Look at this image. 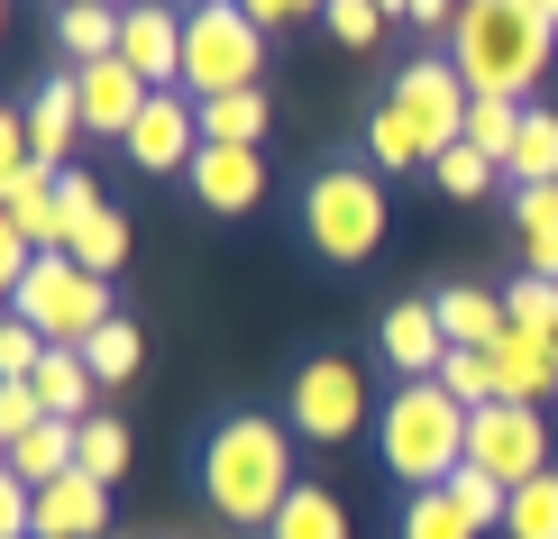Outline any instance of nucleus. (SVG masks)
Here are the masks:
<instances>
[{"mask_svg":"<svg viewBox=\"0 0 558 539\" xmlns=\"http://www.w3.org/2000/svg\"><path fill=\"white\" fill-rule=\"evenodd\" d=\"M83 366L101 375V384H129L137 366H147V330H137V320L120 311V320H101V330L83 339Z\"/></svg>","mask_w":558,"mask_h":539,"instance_id":"c756f323","label":"nucleus"},{"mask_svg":"<svg viewBox=\"0 0 558 539\" xmlns=\"http://www.w3.org/2000/svg\"><path fill=\"white\" fill-rule=\"evenodd\" d=\"M239 10H247V19H257V28L275 37V28H302V19H320L330 0H239Z\"/></svg>","mask_w":558,"mask_h":539,"instance_id":"79ce46f5","label":"nucleus"},{"mask_svg":"<svg viewBox=\"0 0 558 539\" xmlns=\"http://www.w3.org/2000/svg\"><path fill=\"white\" fill-rule=\"evenodd\" d=\"M320 28H330L348 56H366V46L385 37V10H376V0H330V10H320Z\"/></svg>","mask_w":558,"mask_h":539,"instance_id":"c9c22d12","label":"nucleus"},{"mask_svg":"<svg viewBox=\"0 0 558 539\" xmlns=\"http://www.w3.org/2000/svg\"><path fill=\"white\" fill-rule=\"evenodd\" d=\"M101 10H129V0H101Z\"/></svg>","mask_w":558,"mask_h":539,"instance_id":"de8ad7c7","label":"nucleus"},{"mask_svg":"<svg viewBox=\"0 0 558 539\" xmlns=\"http://www.w3.org/2000/svg\"><path fill=\"white\" fill-rule=\"evenodd\" d=\"M183 183H193V210L247 220V210L266 201V147H211V137H202L193 166H183Z\"/></svg>","mask_w":558,"mask_h":539,"instance_id":"9b49d317","label":"nucleus"},{"mask_svg":"<svg viewBox=\"0 0 558 539\" xmlns=\"http://www.w3.org/2000/svg\"><path fill=\"white\" fill-rule=\"evenodd\" d=\"M129 430H120V420H101V412H92V420H74V466H83V476L92 485H110V494H120V476H129Z\"/></svg>","mask_w":558,"mask_h":539,"instance_id":"c85d7f7f","label":"nucleus"},{"mask_svg":"<svg viewBox=\"0 0 558 539\" xmlns=\"http://www.w3.org/2000/svg\"><path fill=\"white\" fill-rule=\"evenodd\" d=\"M485 366H495V393L504 403H549L558 393V339H531L504 320V339L485 347Z\"/></svg>","mask_w":558,"mask_h":539,"instance_id":"dca6fc26","label":"nucleus"},{"mask_svg":"<svg viewBox=\"0 0 558 539\" xmlns=\"http://www.w3.org/2000/svg\"><path fill=\"white\" fill-rule=\"evenodd\" d=\"M504 320L531 339H558V284L549 274H522V284H504Z\"/></svg>","mask_w":558,"mask_h":539,"instance_id":"72a5a7b5","label":"nucleus"},{"mask_svg":"<svg viewBox=\"0 0 558 539\" xmlns=\"http://www.w3.org/2000/svg\"><path fill=\"white\" fill-rule=\"evenodd\" d=\"M522 110L531 101H468V137H458V147H476L485 166L504 174V156H513V137H522Z\"/></svg>","mask_w":558,"mask_h":539,"instance_id":"7c9ffc66","label":"nucleus"},{"mask_svg":"<svg viewBox=\"0 0 558 539\" xmlns=\"http://www.w3.org/2000/svg\"><path fill=\"white\" fill-rule=\"evenodd\" d=\"M28 266H37V247L10 229V210H0V302H19V284H28Z\"/></svg>","mask_w":558,"mask_h":539,"instance_id":"a19ab883","label":"nucleus"},{"mask_svg":"<svg viewBox=\"0 0 558 539\" xmlns=\"http://www.w3.org/2000/svg\"><path fill=\"white\" fill-rule=\"evenodd\" d=\"M468 466L495 476L504 494L531 485V476H549V420H541V403H485V412H468Z\"/></svg>","mask_w":558,"mask_h":539,"instance_id":"6e6552de","label":"nucleus"},{"mask_svg":"<svg viewBox=\"0 0 558 539\" xmlns=\"http://www.w3.org/2000/svg\"><path fill=\"white\" fill-rule=\"evenodd\" d=\"M266 83V28L239 10V0H202L183 10V83L193 101H220V91H247Z\"/></svg>","mask_w":558,"mask_h":539,"instance_id":"39448f33","label":"nucleus"},{"mask_svg":"<svg viewBox=\"0 0 558 539\" xmlns=\"http://www.w3.org/2000/svg\"><path fill=\"white\" fill-rule=\"evenodd\" d=\"M46 357H56V347H46L19 311H0V384H37V366H46Z\"/></svg>","mask_w":558,"mask_h":539,"instance_id":"f704fd0d","label":"nucleus"},{"mask_svg":"<svg viewBox=\"0 0 558 539\" xmlns=\"http://www.w3.org/2000/svg\"><path fill=\"white\" fill-rule=\"evenodd\" d=\"M56 56L64 64L120 56V10H101V0H64V10H56Z\"/></svg>","mask_w":558,"mask_h":539,"instance_id":"5701e85b","label":"nucleus"},{"mask_svg":"<svg viewBox=\"0 0 558 539\" xmlns=\"http://www.w3.org/2000/svg\"><path fill=\"white\" fill-rule=\"evenodd\" d=\"M0 210H10V229H19V238H28L37 256H56L64 238H74V220H64V201H56V174H28V183H19V193L10 201H0Z\"/></svg>","mask_w":558,"mask_h":539,"instance_id":"aec40b11","label":"nucleus"},{"mask_svg":"<svg viewBox=\"0 0 558 539\" xmlns=\"http://www.w3.org/2000/svg\"><path fill=\"white\" fill-rule=\"evenodd\" d=\"M430 183H439L449 201H485V183H495V166H485L476 147H449V156L430 166Z\"/></svg>","mask_w":558,"mask_h":539,"instance_id":"4c0bfd02","label":"nucleus"},{"mask_svg":"<svg viewBox=\"0 0 558 539\" xmlns=\"http://www.w3.org/2000/svg\"><path fill=\"white\" fill-rule=\"evenodd\" d=\"M0 37H10V0H0Z\"/></svg>","mask_w":558,"mask_h":539,"instance_id":"a18cd8bd","label":"nucleus"},{"mask_svg":"<svg viewBox=\"0 0 558 539\" xmlns=\"http://www.w3.org/2000/svg\"><path fill=\"white\" fill-rule=\"evenodd\" d=\"M174 10H202V0H174Z\"/></svg>","mask_w":558,"mask_h":539,"instance_id":"49530a36","label":"nucleus"},{"mask_svg":"<svg viewBox=\"0 0 558 539\" xmlns=\"http://www.w3.org/2000/svg\"><path fill=\"white\" fill-rule=\"evenodd\" d=\"M504 539H558V476L513 485V503H504Z\"/></svg>","mask_w":558,"mask_h":539,"instance_id":"2f4dec72","label":"nucleus"},{"mask_svg":"<svg viewBox=\"0 0 558 539\" xmlns=\"http://www.w3.org/2000/svg\"><path fill=\"white\" fill-rule=\"evenodd\" d=\"M19 320H28V330L46 339V347H83L92 330H101V320H120V302H110V284L101 274H83L74 256H37L28 266V284H19V302H10Z\"/></svg>","mask_w":558,"mask_h":539,"instance_id":"423d86ee","label":"nucleus"},{"mask_svg":"<svg viewBox=\"0 0 558 539\" xmlns=\"http://www.w3.org/2000/svg\"><path fill=\"white\" fill-rule=\"evenodd\" d=\"M120 147H129L137 174H183V166H193V147H202L193 91H147V110H137V128L120 137Z\"/></svg>","mask_w":558,"mask_h":539,"instance_id":"f8f14e48","label":"nucleus"},{"mask_svg":"<svg viewBox=\"0 0 558 539\" xmlns=\"http://www.w3.org/2000/svg\"><path fill=\"white\" fill-rule=\"evenodd\" d=\"M37 174V147H28V110H0V201Z\"/></svg>","mask_w":558,"mask_h":539,"instance_id":"e433bc0d","label":"nucleus"},{"mask_svg":"<svg viewBox=\"0 0 558 539\" xmlns=\"http://www.w3.org/2000/svg\"><path fill=\"white\" fill-rule=\"evenodd\" d=\"M439 393H449L458 412L504 403V393H495V366H485V347H449V366H439Z\"/></svg>","mask_w":558,"mask_h":539,"instance_id":"473e14b6","label":"nucleus"},{"mask_svg":"<svg viewBox=\"0 0 558 539\" xmlns=\"http://www.w3.org/2000/svg\"><path fill=\"white\" fill-rule=\"evenodd\" d=\"M385 101H393L412 128L430 137V166H439V156H449L458 137H468V101H476V91L458 83V64H449V56H412L403 74H393V91H385Z\"/></svg>","mask_w":558,"mask_h":539,"instance_id":"9d476101","label":"nucleus"},{"mask_svg":"<svg viewBox=\"0 0 558 539\" xmlns=\"http://www.w3.org/2000/svg\"><path fill=\"white\" fill-rule=\"evenodd\" d=\"M266 539H357V522H348V503L330 485H293V503L266 522Z\"/></svg>","mask_w":558,"mask_h":539,"instance_id":"b1692460","label":"nucleus"},{"mask_svg":"<svg viewBox=\"0 0 558 539\" xmlns=\"http://www.w3.org/2000/svg\"><path fill=\"white\" fill-rule=\"evenodd\" d=\"M293 439H320V449H348L357 430H376V403H366V375L348 357H302L293 393H284Z\"/></svg>","mask_w":558,"mask_h":539,"instance_id":"0eeeda50","label":"nucleus"},{"mask_svg":"<svg viewBox=\"0 0 558 539\" xmlns=\"http://www.w3.org/2000/svg\"><path fill=\"white\" fill-rule=\"evenodd\" d=\"M202 503L239 530H266L275 512L293 503V420H266V412H220L211 439H202Z\"/></svg>","mask_w":558,"mask_h":539,"instance_id":"f257e3e1","label":"nucleus"},{"mask_svg":"<svg viewBox=\"0 0 558 539\" xmlns=\"http://www.w3.org/2000/svg\"><path fill=\"white\" fill-rule=\"evenodd\" d=\"M302 247L320 266H366L385 247V174L376 166H320L302 183Z\"/></svg>","mask_w":558,"mask_h":539,"instance_id":"20e7f679","label":"nucleus"},{"mask_svg":"<svg viewBox=\"0 0 558 539\" xmlns=\"http://www.w3.org/2000/svg\"><path fill=\"white\" fill-rule=\"evenodd\" d=\"M101 522H110V485H92L83 466L37 485V539H101Z\"/></svg>","mask_w":558,"mask_h":539,"instance_id":"a211bd4d","label":"nucleus"},{"mask_svg":"<svg viewBox=\"0 0 558 539\" xmlns=\"http://www.w3.org/2000/svg\"><path fill=\"white\" fill-rule=\"evenodd\" d=\"M0 457H10V476H19V485L37 494V485L74 476V420H37V430H28V439H10Z\"/></svg>","mask_w":558,"mask_h":539,"instance_id":"4be33fe9","label":"nucleus"},{"mask_svg":"<svg viewBox=\"0 0 558 539\" xmlns=\"http://www.w3.org/2000/svg\"><path fill=\"white\" fill-rule=\"evenodd\" d=\"M46 420V403H37V384H0V449H10V439H28Z\"/></svg>","mask_w":558,"mask_h":539,"instance_id":"ea45409f","label":"nucleus"},{"mask_svg":"<svg viewBox=\"0 0 558 539\" xmlns=\"http://www.w3.org/2000/svg\"><path fill=\"white\" fill-rule=\"evenodd\" d=\"M366 166L376 174H412V166H430V137L412 128L393 101H376V120H366Z\"/></svg>","mask_w":558,"mask_h":539,"instance_id":"bb28decb","label":"nucleus"},{"mask_svg":"<svg viewBox=\"0 0 558 539\" xmlns=\"http://www.w3.org/2000/svg\"><path fill=\"white\" fill-rule=\"evenodd\" d=\"M513 238H522V274H549L558 284V183L513 193Z\"/></svg>","mask_w":558,"mask_h":539,"instance_id":"412c9836","label":"nucleus"},{"mask_svg":"<svg viewBox=\"0 0 558 539\" xmlns=\"http://www.w3.org/2000/svg\"><path fill=\"white\" fill-rule=\"evenodd\" d=\"M504 174H513V193L558 183V110H522V137H513V156H504Z\"/></svg>","mask_w":558,"mask_h":539,"instance_id":"cd10ccee","label":"nucleus"},{"mask_svg":"<svg viewBox=\"0 0 558 539\" xmlns=\"http://www.w3.org/2000/svg\"><path fill=\"white\" fill-rule=\"evenodd\" d=\"M430 311L449 330V347H495L504 339V293H485V284H439Z\"/></svg>","mask_w":558,"mask_h":539,"instance_id":"6ab92c4d","label":"nucleus"},{"mask_svg":"<svg viewBox=\"0 0 558 539\" xmlns=\"http://www.w3.org/2000/svg\"><path fill=\"white\" fill-rule=\"evenodd\" d=\"M376 357L403 375V384H430L439 366H449V330H439V311H430V293H412V302H393V311L376 320Z\"/></svg>","mask_w":558,"mask_h":539,"instance_id":"ddd939ff","label":"nucleus"},{"mask_svg":"<svg viewBox=\"0 0 558 539\" xmlns=\"http://www.w3.org/2000/svg\"><path fill=\"white\" fill-rule=\"evenodd\" d=\"M376 457H385V476L403 485V494H430V485H449L458 466H468V412L439 393V375L430 384H403L376 412Z\"/></svg>","mask_w":558,"mask_h":539,"instance_id":"7ed1b4c3","label":"nucleus"},{"mask_svg":"<svg viewBox=\"0 0 558 539\" xmlns=\"http://www.w3.org/2000/svg\"><path fill=\"white\" fill-rule=\"evenodd\" d=\"M549 46H558V28L531 0H468L449 28V64L476 101H531V83L549 74Z\"/></svg>","mask_w":558,"mask_h":539,"instance_id":"f03ea898","label":"nucleus"},{"mask_svg":"<svg viewBox=\"0 0 558 539\" xmlns=\"http://www.w3.org/2000/svg\"><path fill=\"white\" fill-rule=\"evenodd\" d=\"M504 485L476 476V466H458L449 485H430V494H403V522H393V539H485L504 530Z\"/></svg>","mask_w":558,"mask_h":539,"instance_id":"1a4fd4ad","label":"nucleus"},{"mask_svg":"<svg viewBox=\"0 0 558 539\" xmlns=\"http://www.w3.org/2000/svg\"><path fill=\"white\" fill-rule=\"evenodd\" d=\"M531 10H541V19H549V28H558V0H531Z\"/></svg>","mask_w":558,"mask_h":539,"instance_id":"c03bdc74","label":"nucleus"},{"mask_svg":"<svg viewBox=\"0 0 558 539\" xmlns=\"http://www.w3.org/2000/svg\"><path fill=\"white\" fill-rule=\"evenodd\" d=\"M0 539H37V494L10 476V457H0Z\"/></svg>","mask_w":558,"mask_h":539,"instance_id":"58836bf2","label":"nucleus"},{"mask_svg":"<svg viewBox=\"0 0 558 539\" xmlns=\"http://www.w3.org/2000/svg\"><path fill=\"white\" fill-rule=\"evenodd\" d=\"M74 137H83V101H74V64H64V74H46V83L28 91V147H37L46 174H64Z\"/></svg>","mask_w":558,"mask_h":539,"instance_id":"f3484780","label":"nucleus"},{"mask_svg":"<svg viewBox=\"0 0 558 539\" xmlns=\"http://www.w3.org/2000/svg\"><path fill=\"white\" fill-rule=\"evenodd\" d=\"M120 64H137L156 91L183 83V10L174 0H129L120 10Z\"/></svg>","mask_w":558,"mask_h":539,"instance_id":"4468645a","label":"nucleus"},{"mask_svg":"<svg viewBox=\"0 0 558 539\" xmlns=\"http://www.w3.org/2000/svg\"><path fill=\"white\" fill-rule=\"evenodd\" d=\"M376 10H385V19H412V0H376Z\"/></svg>","mask_w":558,"mask_h":539,"instance_id":"37998d69","label":"nucleus"},{"mask_svg":"<svg viewBox=\"0 0 558 539\" xmlns=\"http://www.w3.org/2000/svg\"><path fill=\"white\" fill-rule=\"evenodd\" d=\"M193 110H202V137H211V147H257V137H266V120H275L266 83L220 91V101H193Z\"/></svg>","mask_w":558,"mask_h":539,"instance_id":"393cba45","label":"nucleus"},{"mask_svg":"<svg viewBox=\"0 0 558 539\" xmlns=\"http://www.w3.org/2000/svg\"><path fill=\"white\" fill-rule=\"evenodd\" d=\"M147 74L120 56H101V64H74V101H83V137H129L137 128V110H147Z\"/></svg>","mask_w":558,"mask_h":539,"instance_id":"2eb2a0df","label":"nucleus"},{"mask_svg":"<svg viewBox=\"0 0 558 539\" xmlns=\"http://www.w3.org/2000/svg\"><path fill=\"white\" fill-rule=\"evenodd\" d=\"M92 384H101V375L83 366V347H56V357L37 366V403H46V420H92Z\"/></svg>","mask_w":558,"mask_h":539,"instance_id":"a878e982","label":"nucleus"}]
</instances>
